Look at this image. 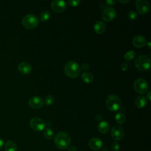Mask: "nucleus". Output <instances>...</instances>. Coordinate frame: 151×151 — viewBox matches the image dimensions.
Segmentation results:
<instances>
[{
    "mask_svg": "<svg viewBox=\"0 0 151 151\" xmlns=\"http://www.w3.org/2000/svg\"><path fill=\"white\" fill-rule=\"evenodd\" d=\"M71 142L69 134L64 132L58 133L54 137L55 145L60 149H65L68 147Z\"/></svg>",
    "mask_w": 151,
    "mask_h": 151,
    "instance_id": "obj_1",
    "label": "nucleus"
},
{
    "mask_svg": "<svg viewBox=\"0 0 151 151\" xmlns=\"http://www.w3.org/2000/svg\"><path fill=\"white\" fill-rule=\"evenodd\" d=\"M80 72V67L74 61H70L67 62L64 67V73L68 77L76 78L79 76Z\"/></svg>",
    "mask_w": 151,
    "mask_h": 151,
    "instance_id": "obj_2",
    "label": "nucleus"
},
{
    "mask_svg": "<svg viewBox=\"0 0 151 151\" xmlns=\"http://www.w3.org/2000/svg\"><path fill=\"white\" fill-rule=\"evenodd\" d=\"M22 24L26 29H32L38 25L39 19L38 17L34 14H28L22 18Z\"/></svg>",
    "mask_w": 151,
    "mask_h": 151,
    "instance_id": "obj_3",
    "label": "nucleus"
},
{
    "mask_svg": "<svg viewBox=\"0 0 151 151\" xmlns=\"http://www.w3.org/2000/svg\"><path fill=\"white\" fill-rule=\"evenodd\" d=\"M122 101L120 97L116 94H111L108 96L106 101L107 108L110 111H117L121 107Z\"/></svg>",
    "mask_w": 151,
    "mask_h": 151,
    "instance_id": "obj_4",
    "label": "nucleus"
},
{
    "mask_svg": "<svg viewBox=\"0 0 151 151\" xmlns=\"http://www.w3.org/2000/svg\"><path fill=\"white\" fill-rule=\"evenodd\" d=\"M150 60L149 57L145 55H139L135 60V66L140 71H144L150 68Z\"/></svg>",
    "mask_w": 151,
    "mask_h": 151,
    "instance_id": "obj_5",
    "label": "nucleus"
},
{
    "mask_svg": "<svg viewBox=\"0 0 151 151\" xmlns=\"http://www.w3.org/2000/svg\"><path fill=\"white\" fill-rule=\"evenodd\" d=\"M133 87L135 91L139 94H145L148 90L147 81L142 78H139L135 80Z\"/></svg>",
    "mask_w": 151,
    "mask_h": 151,
    "instance_id": "obj_6",
    "label": "nucleus"
},
{
    "mask_svg": "<svg viewBox=\"0 0 151 151\" xmlns=\"http://www.w3.org/2000/svg\"><path fill=\"white\" fill-rule=\"evenodd\" d=\"M31 128L35 132H41L45 127V122L39 117H33L29 122Z\"/></svg>",
    "mask_w": 151,
    "mask_h": 151,
    "instance_id": "obj_7",
    "label": "nucleus"
},
{
    "mask_svg": "<svg viewBox=\"0 0 151 151\" xmlns=\"http://www.w3.org/2000/svg\"><path fill=\"white\" fill-rule=\"evenodd\" d=\"M116 15V10L110 6H108L105 8L101 14V17L103 19H104L105 21L109 22L114 19Z\"/></svg>",
    "mask_w": 151,
    "mask_h": 151,
    "instance_id": "obj_8",
    "label": "nucleus"
},
{
    "mask_svg": "<svg viewBox=\"0 0 151 151\" xmlns=\"http://www.w3.org/2000/svg\"><path fill=\"white\" fill-rule=\"evenodd\" d=\"M136 7L140 14L145 15L150 10V4L146 0H137L136 1Z\"/></svg>",
    "mask_w": 151,
    "mask_h": 151,
    "instance_id": "obj_9",
    "label": "nucleus"
},
{
    "mask_svg": "<svg viewBox=\"0 0 151 151\" xmlns=\"http://www.w3.org/2000/svg\"><path fill=\"white\" fill-rule=\"evenodd\" d=\"M66 7L67 4L64 1L54 0L52 1L51 3V8L55 12H62L65 9Z\"/></svg>",
    "mask_w": 151,
    "mask_h": 151,
    "instance_id": "obj_10",
    "label": "nucleus"
},
{
    "mask_svg": "<svg viewBox=\"0 0 151 151\" xmlns=\"http://www.w3.org/2000/svg\"><path fill=\"white\" fill-rule=\"evenodd\" d=\"M111 134L112 137L114 139L117 140H120L122 139L124 137V130L120 126H118V125L114 126L111 129Z\"/></svg>",
    "mask_w": 151,
    "mask_h": 151,
    "instance_id": "obj_11",
    "label": "nucleus"
},
{
    "mask_svg": "<svg viewBox=\"0 0 151 151\" xmlns=\"http://www.w3.org/2000/svg\"><path fill=\"white\" fill-rule=\"evenodd\" d=\"M29 105L31 107L38 109L44 106V102L41 97L39 96H33L31 97L28 101Z\"/></svg>",
    "mask_w": 151,
    "mask_h": 151,
    "instance_id": "obj_12",
    "label": "nucleus"
},
{
    "mask_svg": "<svg viewBox=\"0 0 151 151\" xmlns=\"http://www.w3.org/2000/svg\"><path fill=\"white\" fill-rule=\"evenodd\" d=\"M133 45L137 48L143 47L147 43L145 37L141 35H137L134 37L132 40Z\"/></svg>",
    "mask_w": 151,
    "mask_h": 151,
    "instance_id": "obj_13",
    "label": "nucleus"
},
{
    "mask_svg": "<svg viewBox=\"0 0 151 151\" xmlns=\"http://www.w3.org/2000/svg\"><path fill=\"white\" fill-rule=\"evenodd\" d=\"M18 70L20 73L24 75L28 74L32 70L31 65L27 62H21L18 65Z\"/></svg>",
    "mask_w": 151,
    "mask_h": 151,
    "instance_id": "obj_14",
    "label": "nucleus"
},
{
    "mask_svg": "<svg viewBox=\"0 0 151 151\" xmlns=\"http://www.w3.org/2000/svg\"><path fill=\"white\" fill-rule=\"evenodd\" d=\"M88 146L93 150H99L103 146V142L100 139L93 137L88 142Z\"/></svg>",
    "mask_w": 151,
    "mask_h": 151,
    "instance_id": "obj_15",
    "label": "nucleus"
},
{
    "mask_svg": "<svg viewBox=\"0 0 151 151\" xmlns=\"http://www.w3.org/2000/svg\"><path fill=\"white\" fill-rule=\"evenodd\" d=\"M147 101L146 98L143 96H139L135 100V105L139 109H142L147 104Z\"/></svg>",
    "mask_w": 151,
    "mask_h": 151,
    "instance_id": "obj_16",
    "label": "nucleus"
},
{
    "mask_svg": "<svg viewBox=\"0 0 151 151\" xmlns=\"http://www.w3.org/2000/svg\"><path fill=\"white\" fill-rule=\"evenodd\" d=\"M106 27L103 21H97L94 25V29L97 34H103L106 30Z\"/></svg>",
    "mask_w": 151,
    "mask_h": 151,
    "instance_id": "obj_17",
    "label": "nucleus"
},
{
    "mask_svg": "<svg viewBox=\"0 0 151 151\" xmlns=\"http://www.w3.org/2000/svg\"><path fill=\"white\" fill-rule=\"evenodd\" d=\"M99 131L103 134L107 133L110 130V124L106 121H102L98 124Z\"/></svg>",
    "mask_w": 151,
    "mask_h": 151,
    "instance_id": "obj_18",
    "label": "nucleus"
},
{
    "mask_svg": "<svg viewBox=\"0 0 151 151\" xmlns=\"http://www.w3.org/2000/svg\"><path fill=\"white\" fill-rule=\"evenodd\" d=\"M18 147L16 143L12 140L7 141L4 145L5 151H17Z\"/></svg>",
    "mask_w": 151,
    "mask_h": 151,
    "instance_id": "obj_19",
    "label": "nucleus"
},
{
    "mask_svg": "<svg viewBox=\"0 0 151 151\" xmlns=\"http://www.w3.org/2000/svg\"><path fill=\"white\" fill-rule=\"evenodd\" d=\"M83 81L86 83H90L94 80V76L90 73L85 72L81 76Z\"/></svg>",
    "mask_w": 151,
    "mask_h": 151,
    "instance_id": "obj_20",
    "label": "nucleus"
},
{
    "mask_svg": "<svg viewBox=\"0 0 151 151\" xmlns=\"http://www.w3.org/2000/svg\"><path fill=\"white\" fill-rule=\"evenodd\" d=\"M115 120L118 124H123L126 121V116L124 113L119 112L115 116Z\"/></svg>",
    "mask_w": 151,
    "mask_h": 151,
    "instance_id": "obj_21",
    "label": "nucleus"
},
{
    "mask_svg": "<svg viewBox=\"0 0 151 151\" xmlns=\"http://www.w3.org/2000/svg\"><path fill=\"white\" fill-rule=\"evenodd\" d=\"M43 134H44V137L46 139H48V140H50L51 139L52 137H53V136H54V132L53 130L50 129V128H46L44 131V133H43Z\"/></svg>",
    "mask_w": 151,
    "mask_h": 151,
    "instance_id": "obj_22",
    "label": "nucleus"
},
{
    "mask_svg": "<svg viewBox=\"0 0 151 151\" xmlns=\"http://www.w3.org/2000/svg\"><path fill=\"white\" fill-rule=\"evenodd\" d=\"M135 55H136V54L134 51L130 50L126 52V54L124 55V58L126 60V61H130L132 59H133L135 57Z\"/></svg>",
    "mask_w": 151,
    "mask_h": 151,
    "instance_id": "obj_23",
    "label": "nucleus"
},
{
    "mask_svg": "<svg viewBox=\"0 0 151 151\" xmlns=\"http://www.w3.org/2000/svg\"><path fill=\"white\" fill-rule=\"evenodd\" d=\"M51 17L50 13L47 11H44L40 14V18L42 21H46L50 19Z\"/></svg>",
    "mask_w": 151,
    "mask_h": 151,
    "instance_id": "obj_24",
    "label": "nucleus"
},
{
    "mask_svg": "<svg viewBox=\"0 0 151 151\" xmlns=\"http://www.w3.org/2000/svg\"><path fill=\"white\" fill-rule=\"evenodd\" d=\"M54 101V98L52 95H48L45 98V104L47 106H50L53 104Z\"/></svg>",
    "mask_w": 151,
    "mask_h": 151,
    "instance_id": "obj_25",
    "label": "nucleus"
},
{
    "mask_svg": "<svg viewBox=\"0 0 151 151\" xmlns=\"http://www.w3.org/2000/svg\"><path fill=\"white\" fill-rule=\"evenodd\" d=\"M127 17L130 20H135L138 17V14L136 12L131 11L128 13Z\"/></svg>",
    "mask_w": 151,
    "mask_h": 151,
    "instance_id": "obj_26",
    "label": "nucleus"
},
{
    "mask_svg": "<svg viewBox=\"0 0 151 151\" xmlns=\"http://www.w3.org/2000/svg\"><path fill=\"white\" fill-rule=\"evenodd\" d=\"M111 149L112 151H119L120 146L117 142H113L111 145Z\"/></svg>",
    "mask_w": 151,
    "mask_h": 151,
    "instance_id": "obj_27",
    "label": "nucleus"
},
{
    "mask_svg": "<svg viewBox=\"0 0 151 151\" xmlns=\"http://www.w3.org/2000/svg\"><path fill=\"white\" fill-rule=\"evenodd\" d=\"M68 3L71 6H76L80 3V1H79V0H76V1L75 0H70L68 1Z\"/></svg>",
    "mask_w": 151,
    "mask_h": 151,
    "instance_id": "obj_28",
    "label": "nucleus"
},
{
    "mask_svg": "<svg viewBox=\"0 0 151 151\" xmlns=\"http://www.w3.org/2000/svg\"><path fill=\"white\" fill-rule=\"evenodd\" d=\"M128 68V64L127 62L124 61V62H123L121 64V69L123 70V71H126L127 69Z\"/></svg>",
    "mask_w": 151,
    "mask_h": 151,
    "instance_id": "obj_29",
    "label": "nucleus"
},
{
    "mask_svg": "<svg viewBox=\"0 0 151 151\" xmlns=\"http://www.w3.org/2000/svg\"><path fill=\"white\" fill-rule=\"evenodd\" d=\"M116 2V1L115 0H108L106 1V3L107 4V5H113L115 4Z\"/></svg>",
    "mask_w": 151,
    "mask_h": 151,
    "instance_id": "obj_30",
    "label": "nucleus"
},
{
    "mask_svg": "<svg viewBox=\"0 0 151 151\" xmlns=\"http://www.w3.org/2000/svg\"><path fill=\"white\" fill-rule=\"evenodd\" d=\"M89 65L87 64H84L81 65V68L84 70H87L88 68H89Z\"/></svg>",
    "mask_w": 151,
    "mask_h": 151,
    "instance_id": "obj_31",
    "label": "nucleus"
},
{
    "mask_svg": "<svg viewBox=\"0 0 151 151\" xmlns=\"http://www.w3.org/2000/svg\"><path fill=\"white\" fill-rule=\"evenodd\" d=\"M68 151H76V147L74 146H69L68 147Z\"/></svg>",
    "mask_w": 151,
    "mask_h": 151,
    "instance_id": "obj_32",
    "label": "nucleus"
},
{
    "mask_svg": "<svg viewBox=\"0 0 151 151\" xmlns=\"http://www.w3.org/2000/svg\"><path fill=\"white\" fill-rule=\"evenodd\" d=\"M96 119L97 120L99 121V120H101L102 119V116H101V114H97L96 116Z\"/></svg>",
    "mask_w": 151,
    "mask_h": 151,
    "instance_id": "obj_33",
    "label": "nucleus"
},
{
    "mask_svg": "<svg viewBox=\"0 0 151 151\" xmlns=\"http://www.w3.org/2000/svg\"><path fill=\"white\" fill-rule=\"evenodd\" d=\"M4 145V142L3 139L0 138V149L3 147Z\"/></svg>",
    "mask_w": 151,
    "mask_h": 151,
    "instance_id": "obj_34",
    "label": "nucleus"
},
{
    "mask_svg": "<svg viewBox=\"0 0 151 151\" xmlns=\"http://www.w3.org/2000/svg\"><path fill=\"white\" fill-rule=\"evenodd\" d=\"M119 1L120 3H122V4H126V3H127V2H129V1H127V0H123V1L119 0Z\"/></svg>",
    "mask_w": 151,
    "mask_h": 151,
    "instance_id": "obj_35",
    "label": "nucleus"
},
{
    "mask_svg": "<svg viewBox=\"0 0 151 151\" xmlns=\"http://www.w3.org/2000/svg\"><path fill=\"white\" fill-rule=\"evenodd\" d=\"M150 94H151V92H150V91H149V92L147 93V99H148L149 100H150Z\"/></svg>",
    "mask_w": 151,
    "mask_h": 151,
    "instance_id": "obj_36",
    "label": "nucleus"
},
{
    "mask_svg": "<svg viewBox=\"0 0 151 151\" xmlns=\"http://www.w3.org/2000/svg\"><path fill=\"white\" fill-rule=\"evenodd\" d=\"M146 44H147V45H148V47H149V48H150V42L149 41V42H147V43H146Z\"/></svg>",
    "mask_w": 151,
    "mask_h": 151,
    "instance_id": "obj_37",
    "label": "nucleus"
}]
</instances>
